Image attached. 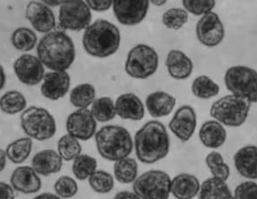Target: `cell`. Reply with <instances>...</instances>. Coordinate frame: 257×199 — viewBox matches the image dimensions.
<instances>
[{
	"instance_id": "6da1fadb",
	"label": "cell",
	"mask_w": 257,
	"mask_h": 199,
	"mask_svg": "<svg viewBox=\"0 0 257 199\" xmlns=\"http://www.w3.org/2000/svg\"><path fill=\"white\" fill-rule=\"evenodd\" d=\"M134 148L137 159L146 164H154L166 158L170 148L166 127L161 121L146 122L135 135Z\"/></svg>"
},
{
	"instance_id": "7a4b0ae2",
	"label": "cell",
	"mask_w": 257,
	"mask_h": 199,
	"mask_svg": "<svg viewBox=\"0 0 257 199\" xmlns=\"http://www.w3.org/2000/svg\"><path fill=\"white\" fill-rule=\"evenodd\" d=\"M75 43L63 31L47 33L38 43V58L50 70L67 71L75 61Z\"/></svg>"
},
{
	"instance_id": "3957f363",
	"label": "cell",
	"mask_w": 257,
	"mask_h": 199,
	"mask_svg": "<svg viewBox=\"0 0 257 199\" xmlns=\"http://www.w3.org/2000/svg\"><path fill=\"white\" fill-rule=\"evenodd\" d=\"M120 43V31L105 19H98L91 23L83 33V49L93 58L110 57L118 50Z\"/></svg>"
},
{
	"instance_id": "277c9868",
	"label": "cell",
	"mask_w": 257,
	"mask_h": 199,
	"mask_svg": "<svg viewBox=\"0 0 257 199\" xmlns=\"http://www.w3.org/2000/svg\"><path fill=\"white\" fill-rule=\"evenodd\" d=\"M94 138L98 153L109 162H115L129 157L133 152V138L124 127L117 125L103 126L96 132Z\"/></svg>"
},
{
	"instance_id": "5b68a950",
	"label": "cell",
	"mask_w": 257,
	"mask_h": 199,
	"mask_svg": "<svg viewBox=\"0 0 257 199\" xmlns=\"http://www.w3.org/2000/svg\"><path fill=\"white\" fill-rule=\"evenodd\" d=\"M252 104L247 99L235 95L228 94L217 99L212 104L210 115L214 121L229 128H238L248 118L249 112Z\"/></svg>"
},
{
	"instance_id": "8992f818",
	"label": "cell",
	"mask_w": 257,
	"mask_h": 199,
	"mask_svg": "<svg viewBox=\"0 0 257 199\" xmlns=\"http://www.w3.org/2000/svg\"><path fill=\"white\" fill-rule=\"evenodd\" d=\"M21 128L27 137L45 141L54 137L57 132V123L53 115L48 110L32 106L22 112Z\"/></svg>"
},
{
	"instance_id": "52a82bcc",
	"label": "cell",
	"mask_w": 257,
	"mask_h": 199,
	"mask_svg": "<svg viewBox=\"0 0 257 199\" xmlns=\"http://www.w3.org/2000/svg\"><path fill=\"white\" fill-rule=\"evenodd\" d=\"M160 58L157 51L146 44H137L129 50L124 71L134 79H148L157 72Z\"/></svg>"
},
{
	"instance_id": "ba28073f",
	"label": "cell",
	"mask_w": 257,
	"mask_h": 199,
	"mask_svg": "<svg viewBox=\"0 0 257 199\" xmlns=\"http://www.w3.org/2000/svg\"><path fill=\"white\" fill-rule=\"evenodd\" d=\"M224 83L231 94L240 96L251 104H257V71L249 66H234L228 68Z\"/></svg>"
},
{
	"instance_id": "9c48e42d",
	"label": "cell",
	"mask_w": 257,
	"mask_h": 199,
	"mask_svg": "<svg viewBox=\"0 0 257 199\" xmlns=\"http://www.w3.org/2000/svg\"><path fill=\"white\" fill-rule=\"evenodd\" d=\"M170 189L171 178L161 170L144 172L133 183V192L141 199H169Z\"/></svg>"
},
{
	"instance_id": "30bf717a",
	"label": "cell",
	"mask_w": 257,
	"mask_h": 199,
	"mask_svg": "<svg viewBox=\"0 0 257 199\" xmlns=\"http://www.w3.org/2000/svg\"><path fill=\"white\" fill-rule=\"evenodd\" d=\"M91 9L85 1H63L59 7L58 25L65 31L81 32L91 24Z\"/></svg>"
},
{
	"instance_id": "8fae6325",
	"label": "cell",
	"mask_w": 257,
	"mask_h": 199,
	"mask_svg": "<svg viewBox=\"0 0 257 199\" xmlns=\"http://www.w3.org/2000/svg\"><path fill=\"white\" fill-rule=\"evenodd\" d=\"M148 0H116L112 10L117 22L125 26L139 25L146 19L149 10Z\"/></svg>"
},
{
	"instance_id": "7c38bea8",
	"label": "cell",
	"mask_w": 257,
	"mask_h": 199,
	"mask_svg": "<svg viewBox=\"0 0 257 199\" xmlns=\"http://www.w3.org/2000/svg\"><path fill=\"white\" fill-rule=\"evenodd\" d=\"M195 34L200 43L205 47L220 45L225 37V28L220 17L213 11L203 16L196 25Z\"/></svg>"
},
{
	"instance_id": "4fadbf2b",
	"label": "cell",
	"mask_w": 257,
	"mask_h": 199,
	"mask_svg": "<svg viewBox=\"0 0 257 199\" xmlns=\"http://www.w3.org/2000/svg\"><path fill=\"white\" fill-rule=\"evenodd\" d=\"M67 134L81 141H87L95 136L97 121L89 109H79L67 117Z\"/></svg>"
},
{
	"instance_id": "5bb4252c",
	"label": "cell",
	"mask_w": 257,
	"mask_h": 199,
	"mask_svg": "<svg viewBox=\"0 0 257 199\" xmlns=\"http://www.w3.org/2000/svg\"><path fill=\"white\" fill-rule=\"evenodd\" d=\"M14 71L18 80L28 86H34L40 83L45 75V68L38 57L24 54L14 63Z\"/></svg>"
},
{
	"instance_id": "9a60e30c",
	"label": "cell",
	"mask_w": 257,
	"mask_h": 199,
	"mask_svg": "<svg viewBox=\"0 0 257 199\" xmlns=\"http://www.w3.org/2000/svg\"><path fill=\"white\" fill-rule=\"evenodd\" d=\"M197 126L195 109L190 105L179 107L169 123V129L175 137L183 143L189 141L194 136Z\"/></svg>"
},
{
	"instance_id": "2e32d148",
	"label": "cell",
	"mask_w": 257,
	"mask_h": 199,
	"mask_svg": "<svg viewBox=\"0 0 257 199\" xmlns=\"http://www.w3.org/2000/svg\"><path fill=\"white\" fill-rule=\"evenodd\" d=\"M25 17L35 31L49 33L56 27L54 13L42 1H31L25 9Z\"/></svg>"
},
{
	"instance_id": "e0dca14e",
	"label": "cell",
	"mask_w": 257,
	"mask_h": 199,
	"mask_svg": "<svg viewBox=\"0 0 257 199\" xmlns=\"http://www.w3.org/2000/svg\"><path fill=\"white\" fill-rule=\"evenodd\" d=\"M70 84V75L67 71H51L44 75L41 92L46 99L58 101L69 91Z\"/></svg>"
},
{
	"instance_id": "ac0fdd59",
	"label": "cell",
	"mask_w": 257,
	"mask_h": 199,
	"mask_svg": "<svg viewBox=\"0 0 257 199\" xmlns=\"http://www.w3.org/2000/svg\"><path fill=\"white\" fill-rule=\"evenodd\" d=\"M11 186L22 194L30 195L41 190L42 179L31 166H20L13 171L10 178Z\"/></svg>"
},
{
	"instance_id": "d6986e66",
	"label": "cell",
	"mask_w": 257,
	"mask_h": 199,
	"mask_svg": "<svg viewBox=\"0 0 257 199\" xmlns=\"http://www.w3.org/2000/svg\"><path fill=\"white\" fill-rule=\"evenodd\" d=\"M116 116L122 120L140 121L146 116V105L133 92H125L116 98L115 102Z\"/></svg>"
},
{
	"instance_id": "ffe728a7",
	"label": "cell",
	"mask_w": 257,
	"mask_h": 199,
	"mask_svg": "<svg viewBox=\"0 0 257 199\" xmlns=\"http://www.w3.org/2000/svg\"><path fill=\"white\" fill-rule=\"evenodd\" d=\"M233 160L238 174L250 180L257 179L256 145H245L241 147L236 151Z\"/></svg>"
},
{
	"instance_id": "44dd1931",
	"label": "cell",
	"mask_w": 257,
	"mask_h": 199,
	"mask_svg": "<svg viewBox=\"0 0 257 199\" xmlns=\"http://www.w3.org/2000/svg\"><path fill=\"white\" fill-rule=\"evenodd\" d=\"M165 66L170 77L179 81L190 77L194 70V64L191 58L179 50H170L167 55Z\"/></svg>"
},
{
	"instance_id": "7402d4cb",
	"label": "cell",
	"mask_w": 257,
	"mask_h": 199,
	"mask_svg": "<svg viewBox=\"0 0 257 199\" xmlns=\"http://www.w3.org/2000/svg\"><path fill=\"white\" fill-rule=\"evenodd\" d=\"M177 104L174 96L164 91H156L146 97V107L150 116L161 119L169 116Z\"/></svg>"
},
{
	"instance_id": "603a6c76",
	"label": "cell",
	"mask_w": 257,
	"mask_h": 199,
	"mask_svg": "<svg viewBox=\"0 0 257 199\" xmlns=\"http://www.w3.org/2000/svg\"><path fill=\"white\" fill-rule=\"evenodd\" d=\"M32 167L42 176L58 173L63 167L62 158L55 150L45 149L40 151L32 160Z\"/></svg>"
},
{
	"instance_id": "cb8c5ba5",
	"label": "cell",
	"mask_w": 257,
	"mask_h": 199,
	"mask_svg": "<svg viewBox=\"0 0 257 199\" xmlns=\"http://www.w3.org/2000/svg\"><path fill=\"white\" fill-rule=\"evenodd\" d=\"M201 183L195 175L180 173L171 179L170 192L176 199H193L199 194Z\"/></svg>"
},
{
	"instance_id": "d4e9b609",
	"label": "cell",
	"mask_w": 257,
	"mask_h": 199,
	"mask_svg": "<svg viewBox=\"0 0 257 199\" xmlns=\"http://www.w3.org/2000/svg\"><path fill=\"white\" fill-rule=\"evenodd\" d=\"M199 139L205 147L218 149L227 140V131L222 124L217 121H205L200 128Z\"/></svg>"
},
{
	"instance_id": "484cf974",
	"label": "cell",
	"mask_w": 257,
	"mask_h": 199,
	"mask_svg": "<svg viewBox=\"0 0 257 199\" xmlns=\"http://www.w3.org/2000/svg\"><path fill=\"white\" fill-rule=\"evenodd\" d=\"M198 199H234V195L227 181L212 177L201 184Z\"/></svg>"
},
{
	"instance_id": "4316f807",
	"label": "cell",
	"mask_w": 257,
	"mask_h": 199,
	"mask_svg": "<svg viewBox=\"0 0 257 199\" xmlns=\"http://www.w3.org/2000/svg\"><path fill=\"white\" fill-rule=\"evenodd\" d=\"M114 178L121 184H131L138 178V163L134 158L126 157L116 161L113 166Z\"/></svg>"
},
{
	"instance_id": "83f0119b",
	"label": "cell",
	"mask_w": 257,
	"mask_h": 199,
	"mask_svg": "<svg viewBox=\"0 0 257 199\" xmlns=\"http://www.w3.org/2000/svg\"><path fill=\"white\" fill-rule=\"evenodd\" d=\"M33 139L28 137H21L10 143L7 149V157L14 164H20L25 162L33 149Z\"/></svg>"
},
{
	"instance_id": "f1b7e54d",
	"label": "cell",
	"mask_w": 257,
	"mask_h": 199,
	"mask_svg": "<svg viewBox=\"0 0 257 199\" xmlns=\"http://www.w3.org/2000/svg\"><path fill=\"white\" fill-rule=\"evenodd\" d=\"M96 99V89L91 83H81L73 88L69 94L71 104L79 109H88Z\"/></svg>"
},
{
	"instance_id": "f546056e",
	"label": "cell",
	"mask_w": 257,
	"mask_h": 199,
	"mask_svg": "<svg viewBox=\"0 0 257 199\" xmlns=\"http://www.w3.org/2000/svg\"><path fill=\"white\" fill-rule=\"evenodd\" d=\"M91 112L96 121L106 123L114 120L116 116L115 102L108 96L96 98L91 104Z\"/></svg>"
},
{
	"instance_id": "4dcf8cb0",
	"label": "cell",
	"mask_w": 257,
	"mask_h": 199,
	"mask_svg": "<svg viewBox=\"0 0 257 199\" xmlns=\"http://www.w3.org/2000/svg\"><path fill=\"white\" fill-rule=\"evenodd\" d=\"M27 101L25 95L17 90L7 91L0 97V110L8 115H16L25 112Z\"/></svg>"
},
{
	"instance_id": "1f68e13d",
	"label": "cell",
	"mask_w": 257,
	"mask_h": 199,
	"mask_svg": "<svg viewBox=\"0 0 257 199\" xmlns=\"http://www.w3.org/2000/svg\"><path fill=\"white\" fill-rule=\"evenodd\" d=\"M193 94L201 99H209L220 93V86L208 75H199L191 85Z\"/></svg>"
},
{
	"instance_id": "d6a6232c",
	"label": "cell",
	"mask_w": 257,
	"mask_h": 199,
	"mask_svg": "<svg viewBox=\"0 0 257 199\" xmlns=\"http://www.w3.org/2000/svg\"><path fill=\"white\" fill-rule=\"evenodd\" d=\"M98 162L95 158L89 154H81L73 161L72 170L75 178L83 181L91 177L97 170Z\"/></svg>"
},
{
	"instance_id": "836d02e7",
	"label": "cell",
	"mask_w": 257,
	"mask_h": 199,
	"mask_svg": "<svg viewBox=\"0 0 257 199\" xmlns=\"http://www.w3.org/2000/svg\"><path fill=\"white\" fill-rule=\"evenodd\" d=\"M38 42L37 35L33 30L20 27L14 31L11 36V42L16 50L28 52L34 49Z\"/></svg>"
},
{
	"instance_id": "e575fe53",
	"label": "cell",
	"mask_w": 257,
	"mask_h": 199,
	"mask_svg": "<svg viewBox=\"0 0 257 199\" xmlns=\"http://www.w3.org/2000/svg\"><path fill=\"white\" fill-rule=\"evenodd\" d=\"M58 153L63 161L71 162L82 154V145L70 135H64L58 142Z\"/></svg>"
},
{
	"instance_id": "d590c367",
	"label": "cell",
	"mask_w": 257,
	"mask_h": 199,
	"mask_svg": "<svg viewBox=\"0 0 257 199\" xmlns=\"http://www.w3.org/2000/svg\"><path fill=\"white\" fill-rule=\"evenodd\" d=\"M205 163L212 177L220 178L224 181L228 180L230 175V168L224 161L222 154L217 151H212L206 155Z\"/></svg>"
},
{
	"instance_id": "8d00e7d4",
	"label": "cell",
	"mask_w": 257,
	"mask_h": 199,
	"mask_svg": "<svg viewBox=\"0 0 257 199\" xmlns=\"http://www.w3.org/2000/svg\"><path fill=\"white\" fill-rule=\"evenodd\" d=\"M91 189L98 194H108L115 187V178L108 171L97 170L88 178Z\"/></svg>"
},
{
	"instance_id": "74e56055",
	"label": "cell",
	"mask_w": 257,
	"mask_h": 199,
	"mask_svg": "<svg viewBox=\"0 0 257 199\" xmlns=\"http://www.w3.org/2000/svg\"><path fill=\"white\" fill-rule=\"evenodd\" d=\"M162 21L168 29L178 31L188 22V13L185 9L179 8L168 9L163 13Z\"/></svg>"
},
{
	"instance_id": "f35d334b",
	"label": "cell",
	"mask_w": 257,
	"mask_h": 199,
	"mask_svg": "<svg viewBox=\"0 0 257 199\" xmlns=\"http://www.w3.org/2000/svg\"><path fill=\"white\" fill-rule=\"evenodd\" d=\"M54 190L60 198H71L77 194L78 184L69 176H61L55 182Z\"/></svg>"
},
{
	"instance_id": "ab89813d",
	"label": "cell",
	"mask_w": 257,
	"mask_h": 199,
	"mask_svg": "<svg viewBox=\"0 0 257 199\" xmlns=\"http://www.w3.org/2000/svg\"><path fill=\"white\" fill-rule=\"evenodd\" d=\"M182 5L187 13L196 17H203L208 13L212 12L216 2L214 0H183Z\"/></svg>"
},
{
	"instance_id": "60d3db41",
	"label": "cell",
	"mask_w": 257,
	"mask_h": 199,
	"mask_svg": "<svg viewBox=\"0 0 257 199\" xmlns=\"http://www.w3.org/2000/svg\"><path fill=\"white\" fill-rule=\"evenodd\" d=\"M234 199H257V183L253 180L240 183L235 188Z\"/></svg>"
},
{
	"instance_id": "b9f144b4",
	"label": "cell",
	"mask_w": 257,
	"mask_h": 199,
	"mask_svg": "<svg viewBox=\"0 0 257 199\" xmlns=\"http://www.w3.org/2000/svg\"><path fill=\"white\" fill-rule=\"evenodd\" d=\"M91 11L105 12L112 9L113 1L111 0H87L85 1Z\"/></svg>"
},
{
	"instance_id": "7bdbcfd3",
	"label": "cell",
	"mask_w": 257,
	"mask_h": 199,
	"mask_svg": "<svg viewBox=\"0 0 257 199\" xmlns=\"http://www.w3.org/2000/svg\"><path fill=\"white\" fill-rule=\"evenodd\" d=\"M0 199H16L15 189L11 185L0 181Z\"/></svg>"
},
{
	"instance_id": "ee69618b",
	"label": "cell",
	"mask_w": 257,
	"mask_h": 199,
	"mask_svg": "<svg viewBox=\"0 0 257 199\" xmlns=\"http://www.w3.org/2000/svg\"><path fill=\"white\" fill-rule=\"evenodd\" d=\"M113 199H141L138 195H136L134 192L130 191H120L116 194Z\"/></svg>"
},
{
	"instance_id": "f6af8a7d",
	"label": "cell",
	"mask_w": 257,
	"mask_h": 199,
	"mask_svg": "<svg viewBox=\"0 0 257 199\" xmlns=\"http://www.w3.org/2000/svg\"><path fill=\"white\" fill-rule=\"evenodd\" d=\"M7 154H6V151L0 148V173L5 170L6 166H7Z\"/></svg>"
},
{
	"instance_id": "bcb514c9",
	"label": "cell",
	"mask_w": 257,
	"mask_h": 199,
	"mask_svg": "<svg viewBox=\"0 0 257 199\" xmlns=\"http://www.w3.org/2000/svg\"><path fill=\"white\" fill-rule=\"evenodd\" d=\"M33 199H61L58 195L52 194V193H42L40 195H36Z\"/></svg>"
},
{
	"instance_id": "7dc6e473",
	"label": "cell",
	"mask_w": 257,
	"mask_h": 199,
	"mask_svg": "<svg viewBox=\"0 0 257 199\" xmlns=\"http://www.w3.org/2000/svg\"><path fill=\"white\" fill-rule=\"evenodd\" d=\"M6 73H5L4 67L0 64V91L4 88L5 84H6Z\"/></svg>"
},
{
	"instance_id": "c3c4849f",
	"label": "cell",
	"mask_w": 257,
	"mask_h": 199,
	"mask_svg": "<svg viewBox=\"0 0 257 199\" xmlns=\"http://www.w3.org/2000/svg\"><path fill=\"white\" fill-rule=\"evenodd\" d=\"M46 6H48L49 8L50 7H60L62 4L63 1H42Z\"/></svg>"
},
{
	"instance_id": "681fc988",
	"label": "cell",
	"mask_w": 257,
	"mask_h": 199,
	"mask_svg": "<svg viewBox=\"0 0 257 199\" xmlns=\"http://www.w3.org/2000/svg\"><path fill=\"white\" fill-rule=\"evenodd\" d=\"M167 1L166 0H153V1H150V4L154 5V6H156V7H162V6H164V5L166 4Z\"/></svg>"
}]
</instances>
